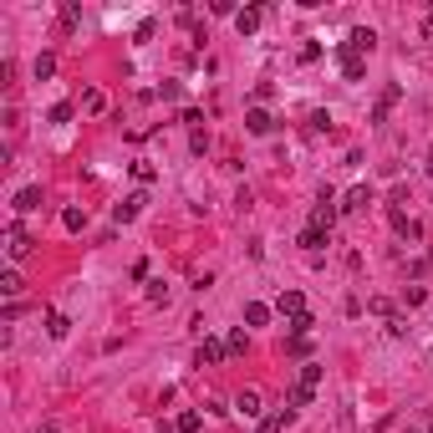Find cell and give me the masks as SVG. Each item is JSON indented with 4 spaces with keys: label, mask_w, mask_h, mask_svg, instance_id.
I'll return each mask as SVG.
<instances>
[{
    "label": "cell",
    "mask_w": 433,
    "mask_h": 433,
    "mask_svg": "<svg viewBox=\"0 0 433 433\" xmlns=\"http://www.w3.org/2000/svg\"><path fill=\"white\" fill-rule=\"evenodd\" d=\"M61 225H67V230H82V225H87V209H67V214H61Z\"/></svg>",
    "instance_id": "cell-26"
},
{
    "label": "cell",
    "mask_w": 433,
    "mask_h": 433,
    "mask_svg": "<svg viewBox=\"0 0 433 433\" xmlns=\"http://www.w3.org/2000/svg\"><path fill=\"white\" fill-rule=\"evenodd\" d=\"M275 311H281V316H306V296H301V291H281V301H275Z\"/></svg>",
    "instance_id": "cell-8"
},
{
    "label": "cell",
    "mask_w": 433,
    "mask_h": 433,
    "mask_svg": "<svg viewBox=\"0 0 433 433\" xmlns=\"http://www.w3.org/2000/svg\"><path fill=\"white\" fill-rule=\"evenodd\" d=\"M367 311H377V316H392V301H387V296H372V301H367Z\"/></svg>",
    "instance_id": "cell-28"
},
{
    "label": "cell",
    "mask_w": 433,
    "mask_h": 433,
    "mask_svg": "<svg viewBox=\"0 0 433 433\" xmlns=\"http://www.w3.org/2000/svg\"><path fill=\"white\" fill-rule=\"evenodd\" d=\"M51 123H72V102H57V108H51Z\"/></svg>",
    "instance_id": "cell-32"
},
{
    "label": "cell",
    "mask_w": 433,
    "mask_h": 433,
    "mask_svg": "<svg viewBox=\"0 0 433 433\" xmlns=\"http://www.w3.org/2000/svg\"><path fill=\"white\" fill-rule=\"evenodd\" d=\"M77 21H82V10H77V6H72V0H67V6H61V26H67V31H72V26H77Z\"/></svg>",
    "instance_id": "cell-29"
},
{
    "label": "cell",
    "mask_w": 433,
    "mask_h": 433,
    "mask_svg": "<svg viewBox=\"0 0 433 433\" xmlns=\"http://www.w3.org/2000/svg\"><path fill=\"white\" fill-rule=\"evenodd\" d=\"M311 326H316V316L306 311V316H296V321H291V336H311Z\"/></svg>",
    "instance_id": "cell-25"
},
{
    "label": "cell",
    "mask_w": 433,
    "mask_h": 433,
    "mask_svg": "<svg viewBox=\"0 0 433 433\" xmlns=\"http://www.w3.org/2000/svg\"><path fill=\"white\" fill-rule=\"evenodd\" d=\"M245 321H250V326H265V321H270V306H265V301H250V306H245Z\"/></svg>",
    "instance_id": "cell-20"
},
{
    "label": "cell",
    "mask_w": 433,
    "mask_h": 433,
    "mask_svg": "<svg viewBox=\"0 0 433 433\" xmlns=\"http://www.w3.org/2000/svg\"><path fill=\"white\" fill-rule=\"evenodd\" d=\"M311 398H316V392H311V387H301V383H291V392H285V408H291V413H296V408H306V403H311Z\"/></svg>",
    "instance_id": "cell-17"
},
{
    "label": "cell",
    "mask_w": 433,
    "mask_h": 433,
    "mask_svg": "<svg viewBox=\"0 0 433 433\" xmlns=\"http://www.w3.org/2000/svg\"><path fill=\"white\" fill-rule=\"evenodd\" d=\"M21 285H26V281H21V270H0V296L16 301V296H21Z\"/></svg>",
    "instance_id": "cell-16"
},
{
    "label": "cell",
    "mask_w": 433,
    "mask_h": 433,
    "mask_svg": "<svg viewBox=\"0 0 433 433\" xmlns=\"http://www.w3.org/2000/svg\"><path fill=\"white\" fill-rule=\"evenodd\" d=\"M225 347H230V357H245V347H250V342H245V332H234Z\"/></svg>",
    "instance_id": "cell-30"
},
{
    "label": "cell",
    "mask_w": 433,
    "mask_h": 433,
    "mask_svg": "<svg viewBox=\"0 0 433 433\" xmlns=\"http://www.w3.org/2000/svg\"><path fill=\"white\" fill-rule=\"evenodd\" d=\"M179 123H189V128H199V123H204V112H199V108H183V112H179Z\"/></svg>",
    "instance_id": "cell-33"
},
{
    "label": "cell",
    "mask_w": 433,
    "mask_h": 433,
    "mask_svg": "<svg viewBox=\"0 0 433 433\" xmlns=\"http://www.w3.org/2000/svg\"><path fill=\"white\" fill-rule=\"evenodd\" d=\"M225 357H230V347L219 342V336H204L199 352H194V362H199V367H214V362H225Z\"/></svg>",
    "instance_id": "cell-4"
},
{
    "label": "cell",
    "mask_w": 433,
    "mask_h": 433,
    "mask_svg": "<svg viewBox=\"0 0 433 433\" xmlns=\"http://www.w3.org/2000/svg\"><path fill=\"white\" fill-rule=\"evenodd\" d=\"M392 230H398L403 240H418V234H423V230H418V219H408L403 209H392Z\"/></svg>",
    "instance_id": "cell-13"
},
{
    "label": "cell",
    "mask_w": 433,
    "mask_h": 433,
    "mask_svg": "<svg viewBox=\"0 0 433 433\" xmlns=\"http://www.w3.org/2000/svg\"><path fill=\"white\" fill-rule=\"evenodd\" d=\"M347 51H357V57H367V51H372L377 46V31H372V26H352V31H347V41H342Z\"/></svg>",
    "instance_id": "cell-3"
},
{
    "label": "cell",
    "mask_w": 433,
    "mask_h": 433,
    "mask_svg": "<svg viewBox=\"0 0 433 433\" xmlns=\"http://www.w3.org/2000/svg\"><path fill=\"white\" fill-rule=\"evenodd\" d=\"M336 61H342V77H347V82H362V77H367V57H357V51H336Z\"/></svg>",
    "instance_id": "cell-6"
},
{
    "label": "cell",
    "mask_w": 433,
    "mask_h": 433,
    "mask_svg": "<svg viewBox=\"0 0 433 433\" xmlns=\"http://www.w3.org/2000/svg\"><path fill=\"white\" fill-rule=\"evenodd\" d=\"M57 72V57H51V51H41V57H36V82H41V77H51Z\"/></svg>",
    "instance_id": "cell-24"
},
{
    "label": "cell",
    "mask_w": 433,
    "mask_h": 433,
    "mask_svg": "<svg viewBox=\"0 0 433 433\" xmlns=\"http://www.w3.org/2000/svg\"><path fill=\"white\" fill-rule=\"evenodd\" d=\"M367 204H372V189H367V183H352V189H347V199L336 204V209H347V214H357V209H367Z\"/></svg>",
    "instance_id": "cell-9"
},
{
    "label": "cell",
    "mask_w": 433,
    "mask_h": 433,
    "mask_svg": "<svg viewBox=\"0 0 433 433\" xmlns=\"http://www.w3.org/2000/svg\"><path fill=\"white\" fill-rule=\"evenodd\" d=\"M31 250H36V240H31L21 225H10V230H6V255H10V260H26Z\"/></svg>",
    "instance_id": "cell-1"
},
{
    "label": "cell",
    "mask_w": 433,
    "mask_h": 433,
    "mask_svg": "<svg viewBox=\"0 0 433 433\" xmlns=\"http://www.w3.org/2000/svg\"><path fill=\"white\" fill-rule=\"evenodd\" d=\"M321 245H326V234H321V230H311V225L301 230V250H306V255H321Z\"/></svg>",
    "instance_id": "cell-18"
},
{
    "label": "cell",
    "mask_w": 433,
    "mask_h": 433,
    "mask_svg": "<svg viewBox=\"0 0 433 433\" xmlns=\"http://www.w3.org/2000/svg\"><path fill=\"white\" fill-rule=\"evenodd\" d=\"M387 332L392 336H408V316H387Z\"/></svg>",
    "instance_id": "cell-34"
},
{
    "label": "cell",
    "mask_w": 433,
    "mask_h": 433,
    "mask_svg": "<svg viewBox=\"0 0 433 433\" xmlns=\"http://www.w3.org/2000/svg\"><path fill=\"white\" fill-rule=\"evenodd\" d=\"M46 332H51V336H67V332H72V321L61 316V311H51V316H46Z\"/></svg>",
    "instance_id": "cell-21"
},
{
    "label": "cell",
    "mask_w": 433,
    "mask_h": 433,
    "mask_svg": "<svg viewBox=\"0 0 433 433\" xmlns=\"http://www.w3.org/2000/svg\"><path fill=\"white\" fill-rule=\"evenodd\" d=\"M428 174H433V143H428Z\"/></svg>",
    "instance_id": "cell-36"
},
{
    "label": "cell",
    "mask_w": 433,
    "mask_h": 433,
    "mask_svg": "<svg viewBox=\"0 0 433 433\" xmlns=\"http://www.w3.org/2000/svg\"><path fill=\"white\" fill-rule=\"evenodd\" d=\"M174 428H179V433H199V413H194V408H189V413H179V418H174Z\"/></svg>",
    "instance_id": "cell-22"
},
{
    "label": "cell",
    "mask_w": 433,
    "mask_h": 433,
    "mask_svg": "<svg viewBox=\"0 0 433 433\" xmlns=\"http://www.w3.org/2000/svg\"><path fill=\"white\" fill-rule=\"evenodd\" d=\"M234 413H245V418H260V392H255V387H245L240 398H234Z\"/></svg>",
    "instance_id": "cell-12"
},
{
    "label": "cell",
    "mask_w": 433,
    "mask_h": 433,
    "mask_svg": "<svg viewBox=\"0 0 433 433\" xmlns=\"http://www.w3.org/2000/svg\"><path fill=\"white\" fill-rule=\"evenodd\" d=\"M260 16H265L260 6H245V10H234V31H240V36H255V31H260Z\"/></svg>",
    "instance_id": "cell-7"
},
{
    "label": "cell",
    "mask_w": 433,
    "mask_h": 433,
    "mask_svg": "<svg viewBox=\"0 0 433 433\" xmlns=\"http://www.w3.org/2000/svg\"><path fill=\"white\" fill-rule=\"evenodd\" d=\"M102 108H108V97H102L97 87H87V92H82V112H87V117H97Z\"/></svg>",
    "instance_id": "cell-19"
},
{
    "label": "cell",
    "mask_w": 433,
    "mask_h": 433,
    "mask_svg": "<svg viewBox=\"0 0 433 433\" xmlns=\"http://www.w3.org/2000/svg\"><path fill=\"white\" fill-rule=\"evenodd\" d=\"M428 433H433V423H428Z\"/></svg>",
    "instance_id": "cell-37"
},
{
    "label": "cell",
    "mask_w": 433,
    "mask_h": 433,
    "mask_svg": "<svg viewBox=\"0 0 433 433\" xmlns=\"http://www.w3.org/2000/svg\"><path fill=\"white\" fill-rule=\"evenodd\" d=\"M296 383H301V387H311V392H316V387H321V367H316V362H301V372H296Z\"/></svg>",
    "instance_id": "cell-15"
},
{
    "label": "cell",
    "mask_w": 433,
    "mask_h": 433,
    "mask_svg": "<svg viewBox=\"0 0 433 433\" xmlns=\"http://www.w3.org/2000/svg\"><path fill=\"white\" fill-rule=\"evenodd\" d=\"M41 204H46V199H41V189H36V183H26V189H16V199H10V209H16V214H36Z\"/></svg>",
    "instance_id": "cell-5"
},
{
    "label": "cell",
    "mask_w": 433,
    "mask_h": 433,
    "mask_svg": "<svg viewBox=\"0 0 433 433\" xmlns=\"http://www.w3.org/2000/svg\"><path fill=\"white\" fill-rule=\"evenodd\" d=\"M245 128H250L255 138H265V133H275V117L265 108H250V112H245Z\"/></svg>",
    "instance_id": "cell-10"
},
{
    "label": "cell",
    "mask_w": 433,
    "mask_h": 433,
    "mask_svg": "<svg viewBox=\"0 0 433 433\" xmlns=\"http://www.w3.org/2000/svg\"><path fill=\"white\" fill-rule=\"evenodd\" d=\"M332 225H336V204H332V189H326V194H321V204L311 209V230L332 234Z\"/></svg>",
    "instance_id": "cell-2"
},
{
    "label": "cell",
    "mask_w": 433,
    "mask_h": 433,
    "mask_svg": "<svg viewBox=\"0 0 433 433\" xmlns=\"http://www.w3.org/2000/svg\"><path fill=\"white\" fill-rule=\"evenodd\" d=\"M306 128H311V133H332V112H311Z\"/></svg>",
    "instance_id": "cell-23"
},
{
    "label": "cell",
    "mask_w": 433,
    "mask_h": 433,
    "mask_svg": "<svg viewBox=\"0 0 433 433\" xmlns=\"http://www.w3.org/2000/svg\"><path fill=\"white\" fill-rule=\"evenodd\" d=\"M285 423H291V408H281V413H265V418H260V433H285Z\"/></svg>",
    "instance_id": "cell-14"
},
{
    "label": "cell",
    "mask_w": 433,
    "mask_h": 433,
    "mask_svg": "<svg viewBox=\"0 0 433 433\" xmlns=\"http://www.w3.org/2000/svg\"><path fill=\"white\" fill-rule=\"evenodd\" d=\"M133 179L138 183H153V179H159V168H153V163H133Z\"/></svg>",
    "instance_id": "cell-27"
},
{
    "label": "cell",
    "mask_w": 433,
    "mask_h": 433,
    "mask_svg": "<svg viewBox=\"0 0 433 433\" xmlns=\"http://www.w3.org/2000/svg\"><path fill=\"white\" fill-rule=\"evenodd\" d=\"M36 433H61V428H57V423H41V428H36Z\"/></svg>",
    "instance_id": "cell-35"
},
{
    "label": "cell",
    "mask_w": 433,
    "mask_h": 433,
    "mask_svg": "<svg viewBox=\"0 0 433 433\" xmlns=\"http://www.w3.org/2000/svg\"><path fill=\"white\" fill-rule=\"evenodd\" d=\"M189 148H194V153H209V133H204V128H194V138H189Z\"/></svg>",
    "instance_id": "cell-31"
},
{
    "label": "cell",
    "mask_w": 433,
    "mask_h": 433,
    "mask_svg": "<svg viewBox=\"0 0 433 433\" xmlns=\"http://www.w3.org/2000/svg\"><path fill=\"white\" fill-rule=\"evenodd\" d=\"M143 204H148V199H143V194H128V199H123V204H117V209H112V219H117V225H133V219H138V209H143Z\"/></svg>",
    "instance_id": "cell-11"
}]
</instances>
